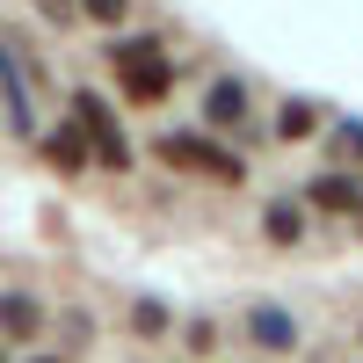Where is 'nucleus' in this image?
<instances>
[{
    "label": "nucleus",
    "mask_w": 363,
    "mask_h": 363,
    "mask_svg": "<svg viewBox=\"0 0 363 363\" xmlns=\"http://www.w3.org/2000/svg\"><path fill=\"white\" fill-rule=\"evenodd\" d=\"M102 58L116 66V87H124L131 102H160L167 87H174V58H167L153 37H116Z\"/></svg>",
    "instance_id": "nucleus-1"
},
{
    "label": "nucleus",
    "mask_w": 363,
    "mask_h": 363,
    "mask_svg": "<svg viewBox=\"0 0 363 363\" xmlns=\"http://www.w3.org/2000/svg\"><path fill=\"white\" fill-rule=\"evenodd\" d=\"M160 160H167V167H196V174H211V182H233V189L247 182V160L225 153V145H211L203 131H167V138H160Z\"/></svg>",
    "instance_id": "nucleus-2"
},
{
    "label": "nucleus",
    "mask_w": 363,
    "mask_h": 363,
    "mask_svg": "<svg viewBox=\"0 0 363 363\" xmlns=\"http://www.w3.org/2000/svg\"><path fill=\"white\" fill-rule=\"evenodd\" d=\"M73 131L87 138V153H95L109 174H124V167H131V145H124V131H116L109 102H102V95H87V87L73 95Z\"/></svg>",
    "instance_id": "nucleus-3"
},
{
    "label": "nucleus",
    "mask_w": 363,
    "mask_h": 363,
    "mask_svg": "<svg viewBox=\"0 0 363 363\" xmlns=\"http://www.w3.org/2000/svg\"><path fill=\"white\" fill-rule=\"evenodd\" d=\"M247 342H262V349H291V342H298V320H291L284 306H255V313H247Z\"/></svg>",
    "instance_id": "nucleus-4"
},
{
    "label": "nucleus",
    "mask_w": 363,
    "mask_h": 363,
    "mask_svg": "<svg viewBox=\"0 0 363 363\" xmlns=\"http://www.w3.org/2000/svg\"><path fill=\"white\" fill-rule=\"evenodd\" d=\"M240 116H247V80H218V87L203 95V124L225 131V124H240Z\"/></svg>",
    "instance_id": "nucleus-5"
},
{
    "label": "nucleus",
    "mask_w": 363,
    "mask_h": 363,
    "mask_svg": "<svg viewBox=\"0 0 363 363\" xmlns=\"http://www.w3.org/2000/svg\"><path fill=\"white\" fill-rule=\"evenodd\" d=\"M262 233L277 240V247H291V240H306V203H291V196H277L262 211Z\"/></svg>",
    "instance_id": "nucleus-6"
},
{
    "label": "nucleus",
    "mask_w": 363,
    "mask_h": 363,
    "mask_svg": "<svg viewBox=\"0 0 363 363\" xmlns=\"http://www.w3.org/2000/svg\"><path fill=\"white\" fill-rule=\"evenodd\" d=\"M44 160H51L58 174H80V167H87V138H80L73 124H66V131H44Z\"/></svg>",
    "instance_id": "nucleus-7"
},
{
    "label": "nucleus",
    "mask_w": 363,
    "mask_h": 363,
    "mask_svg": "<svg viewBox=\"0 0 363 363\" xmlns=\"http://www.w3.org/2000/svg\"><path fill=\"white\" fill-rule=\"evenodd\" d=\"M37 320H44V313L29 306L22 291H8V298H0V327H8V335H37Z\"/></svg>",
    "instance_id": "nucleus-8"
},
{
    "label": "nucleus",
    "mask_w": 363,
    "mask_h": 363,
    "mask_svg": "<svg viewBox=\"0 0 363 363\" xmlns=\"http://www.w3.org/2000/svg\"><path fill=\"white\" fill-rule=\"evenodd\" d=\"M320 131V116H313V102H284V116H277V138L291 145V138H313Z\"/></svg>",
    "instance_id": "nucleus-9"
},
{
    "label": "nucleus",
    "mask_w": 363,
    "mask_h": 363,
    "mask_svg": "<svg viewBox=\"0 0 363 363\" xmlns=\"http://www.w3.org/2000/svg\"><path fill=\"white\" fill-rule=\"evenodd\" d=\"M313 203H320V211H349V203H356V182H349V174H320V182H313Z\"/></svg>",
    "instance_id": "nucleus-10"
},
{
    "label": "nucleus",
    "mask_w": 363,
    "mask_h": 363,
    "mask_svg": "<svg viewBox=\"0 0 363 363\" xmlns=\"http://www.w3.org/2000/svg\"><path fill=\"white\" fill-rule=\"evenodd\" d=\"M80 15H95V22H124L131 15V0H73Z\"/></svg>",
    "instance_id": "nucleus-11"
},
{
    "label": "nucleus",
    "mask_w": 363,
    "mask_h": 363,
    "mask_svg": "<svg viewBox=\"0 0 363 363\" xmlns=\"http://www.w3.org/2000/svg\"><path fill=\"white\" fill-rule=\"evenodd\" d=\"M37 15H44V22H73L80 8H73V0H37Z\"/></svg>",
    "instance_id": "nucleus-12"
},
{
    "label": "nucleus",
    "mask_w": 363,
    "mask_h": 363,
    "mask_svg": "<svg viewBox=\"0 0 363 363\" xmlns=\"http://www.w3.org/2000/svg\"><path fill=\"white\" fill-rule=\"evenodd\" d=\"M131 320H138V335H160V327H167V313H160V306H138Z\"/></svg>",
    "instance_id": "nucleus-13"
},
{
    "label": "nucleus",
    "mask_w": 363,
    "mask_h": 363,
    "mask_svg": "<svg viewBox=\"0 0 363 363\" xmlns=\"http://www.w3.org/2000/svg\"><path fill=\"white\" fill-rule=\"evenodd\" d=\"M37 363H58V356H37Z\"/></svg>",
    "instance_id": "nucleus-14"
}]
</instances>
